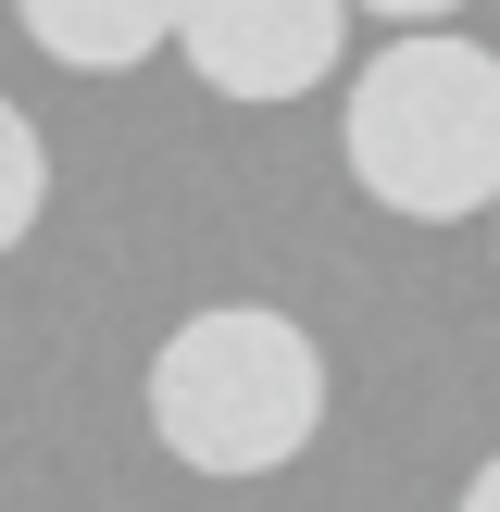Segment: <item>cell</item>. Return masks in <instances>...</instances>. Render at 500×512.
Segmentation results:
<instances>
[{"label": "cell", "instance_id": "obj_1", "mask_svg": "<svg viewBox=\"0 0 500 512\" xmlns=\"http://www.w3.org/2000/svg\"><path fill=\"white\" fill-rule=\"evenodd\" d=\"M338 150H350V188L400 225L500 213V50L450 38V25H400L350 75Z\"/></svg>", "mask_w": 500, "mask_h": 512}, {"label": "cell", "instance_id": "obj_6", "mask_svg": "<svg viewBox=\"0 0 500 512\" xmlns=\"http://www.w3.org/2000/svg\"><path fill=\"white\" fill-rule=\"evenodd\" d=\"M363 13H388V25H450L463 0H363Z\"/></svg>", "mask_w": 500, "mask_h": 512}, {"label": "cell", "instance_id": "obj_7", "mask_svg": "<svg viewBox=\"0 0 500 512\" xmlns=\"http://www.w3.org/2000/svg\"><path fill=\"white\" fill-rule=\"evenodd\" d=\"M463 512H500V450H488V463L463 475Z\"/></svg>", "mask_w": 500, "mask_h": 512}, {"label": "cell", "instance_id": "obj_2", "mask_svg": "<svg viewBox=\"0 0 500 512\" xmlns=\"http://www.w3.org/2000/svg\"><path fill=\"white\" fill-rule=\"evenodd\" d=\"M150 438L188 475H275L325 438V350L275 300H213L150 350Z\"/></svg>", "mask_w": 500, "mask_h": 512}, {"label": "cell", "instance_id": "obj_4", "mask_svg": "<svg viewBox=\"0 0 500 512\" xmlns=\"http://www.w3.org/2000/svg\"><path fill=\"white\" fill-rule=\"evenodd\" d=\"M175 13L188 0H13V25L75 75H138L150 50H175Z\"/></svg>", "mask_w": 500, "mask_h": 512}, {"label": "cell", "instance_id": "obj_3", "mask_svg": "<svg viewBox=\"0 0 500 512\" xmlns=\"http://www.w3.org/2000/svg\"><path fill=\"white\" fill-rule=\"evenodd\" d=\"M363 0H188L175 13V50L213 100H300L338 75V38Z\"/></svg>", "mask_w": 500, "mask_h": 512}, {"label": "cell", "instance_id": "obj_5", "mask_svg": "<svg viewBox=\"0 0 500 512\" xmlns=\"http://www.w3.org/2000/svg\"><path fill=\"white\" fill-rule=\"evenodd\" d=\"M38 213H50V138L0 100V250H25L38 238Z\"/></svg>", "mask_w": 500, "mask_h": 512}]
</instances>
